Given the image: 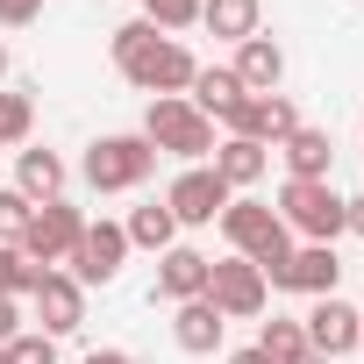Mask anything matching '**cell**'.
<instances>
[{"label": "cell", "instance_id": "1", "mask_svg": "<svg viewBox=\"0 0 364 364\" xmlns=\"http://www.w3.org/2000/svg\"><path fill=\"white\" fill-rule=\"evenodd\" d=\"M107 50H114V72L136 86V93H150V100H164V93H186L193 86V72H200V58L178 43V36H157L143 15L136 22H122L114 36H107Z\"/></svg>", "mask_w": 364, "mask_h": 364}, {"label": "cell", "instance_id": "2", "mask_svg": "<svg viewBox=\"0 0 364 364\" xmlns=\"http://www.w3.org/2000/svg\"><path fill=\"white\" fill-rule=\"evenodd\" d=\"M157 157H186V164H208L215 157V122L186 100V93H164L143 107V129H136Z\"/></svg>", "mask_w": 364, "mask_h": 364}, {"label": "cell", "instance_id": "3", "mask_svg": "<svg viewBox=\"0 0 364 364\" xmlns=\"http://www.w3.org/2000/svg\"><path fill=\"white\" fill-rule=\"evenodd\" d=\"M222 236H229V257H250L264 279L293 257V236H286V222L272 215V200H250V193H236L229 208H222Z\"/></svg>", "mask_w": 364, "mask_h": 364}, {"label": "cell", "instance_id": "4", "mask_svg": "<svg viewBox=\"0 0 364 364\" xmlns=\"http://www.w3.org/2000/svg\"><path fill=\"white\" fill-rule=\"evenodd\" d=\"M272 215H279L286 236H300V243H336V236H343V193L328 186V178H286Z\"/></svg>", "mask_w": 364, "mask_h": 364}, {"label": "cell", "instance_id": "5", "mask_svg": "<svg viewBox=\"0 0 364 364\" xmlns=\"http://www.w3.org/2000/svg\"><path fill=\"white\" fill-rule=\"evenodd\" d=\"M150 171H157V150H150L143 136H100V143H86V157H79V178H86L93 193H136Z\"/></svg>", "mask_w": 364, "mask_h": 364}, {"label": "cell", "instance_id": "6", "mask_svg": "<svg viewBox=\"0 0 364 364\" xmlns=\"http://www.w3.org/2000/svg\"><path fill=\"white\" fill-rule=\"evenodd\" d=\"M79 236H86V215L72 208V200H43L36 215H29V229H22V257L29 264H43V272H58L72 250H79Z\"/></svg>", "mask_w": 364, "mask_h": 364}, {"label": "cell", "instance_id": "7", "mask_svg": "<svg viewBox=\"0 0 364 364\" xmlns=\"http://www.w3.org/2000/svg\"><path fill=\"white\" fill-rule=\"evenodd\" d=\"M229 200H236V193L215 178V164H186V171L171 178V193H164V208H171V222H178V229H215Z\"/></svg>", "mask_w": 364, "mask_h": 364}, {"label": "cell", "instance_id": "8", "mask_svg": "<svg viewBox=\"0 0 364 364\" xmlns=\"http://www.w3.org/2000/svg\"><path fill=\"white\" fill-rule=\"evenodd\" d=\"M208 300L222 307V321H257L272 286H264V272L250 257H222V264H208Z\"/></svg>", "mask_w": 364, "mask_h": 364}, {"label": "cell", "instance_id": "9", "mask_svg": "<svg viewBox=\"0 0 364 364\" xmlns=\"http://www.w3.org/2000/svg\"><path fill=\"white\" fill-rule=\"evenodd\" d=\"M122 264H129V236H122V222H86L79 250L65 257V272H72L79 286H114Z\"/></svg>", "mask_w": 364, "mask_h": 364}, {"label": "cell", "instance_id": "10", "mask_svg": "<svg viewBox=\"0 0 364 364\" xmlns=\"http://www.w3.org/2000/svg\"><path fill=\"white\" fill-rule=\"evenodd\" d=\"M272 293H307V300H328L336 286H343V257H336V243H300L272 279H264Z\"/></svg>", "mask_w": 364, "mask_h": 364}, {"label": "cell", "instance_id": "11", "mask_svg": "<svg viewBox=\"0 0 364 364\" xmlns=\"http://www.w3.org/2000/svg\"><path fill=\"white\" fill-rule=\"evenodd\" d=\"M300 328H307V350L336 364V357H350V350H357V336H364V307H350V300H336V293H328V300H314V307L300 314Z\"/></svg>", "mask_w": 364, "mask_h": 364}, {"label": "cell", "instance_id": "12", "mask_svg": "<svg viewBox=\"0 0 364 364\" xmlns=\"http://www.w3.org/2000/svg\"><path fill=\"white\" fill-rule=\"evenodd\" d=\"M293 129H300V107H293L286 93H250V100L236 107V122H229V136H250V143H264V150H279Z\"/></svg>", "mask_w": 364, "mask_h": 364}, {"label": "cell", "instance_id": "13", "mask_svg": "<svg viewBox=\"0 0 364 364\" xmlns=\"http://www.w3.org/2000/svg\"><path fill=\"white\" fill-rule=\"evenodd\" d=\"M36 300V328L58 343V336H72L79 321H86V286L72 279V272H43V286L29 293Z\"/></svg>", "mask_w": 364, "mask_h": 364}, {"label": "cell", "instance_id": "14", "mask_svg": "<svg viewBox=\"0 0 364 364\" xmlns=\"http://www.w3.org/2000/svg\"><path fill=\"white\" fill-rule=\"evenodd\" d=\"M65 178H72V164H65L58 150H36V143H22V150H15V193H22L29 208L65 200Z\"/></svg>", "mask_w": 364, "mask_h": 364}, {"label": "cell", "instance_id": "15", "mask_svg": "<svg viewBox=\"0 0 364 364\" xmlns=\"http://www.w3.org/2000/svg\"><path fill=\"white\" fill-rule=\"evenodd\" d=\"M222 336H229V321H222V307H215L208 293L171 307V343L186 350V357H215V350H222Z\"/></svg>", "mask_w": 364, "mask_h": 364}, {"label": "cell", "instance_id": "16", "mask_svg": "<svg viewBox=\"0 0 364 364\" xmlns=\"http://www.w3.org/2000/svg\"><path fill=\"white\" fill-rule=\"evenodd\" d=\"M208 164H215V178H222L229 193H250L257 178L272 171V150H264V143H250V136H222Z\"/></svg>", "mask_w": 364, "mask_h": 364}, {"label": "cell", "instance_id": "17", "mask_svg": "<svg viewBox=\"0 0 364 364\" xmlns=\"http://www.w3.org/2000/svg\"><path fill=\"white\" fill-rule=\"evenodd\" d=\"M229 72H236V86H243V93H279V79H286V50L257 29V36H243V43H236V65H229Z\"/></svg>", "mask_w": 364, "mask_h": 364}, {"label": "cell", "instance_id": "18", "mask_svg": "<svg viewBox=\"0 0 364 364\" xmlns=\"http://www.w3.org/2000/svg\"><path fill=\"white\" fill-rule=\"evenodd\" d=\"M208 264H215V257H200L193 243H171V250L157 257V293H164L171 307H178V300H200V293H208Z\"/></svg>", "mask_w": 364, "mask_h": 364}, {"label": "cell", "instance_id": "19", "mask_svg": "<svg viewBox=\"0 0 364 364\" xmlns=\"http://www.w3.org/2000/svg\"><path fill=\"white\" fill-rule=\"evenodd\" d=\"M186 100H193L208 122H222V129H229V122H236V107H243L250 93L236 86V72H229V65H200V72H193V86H186Z\"/></svg>", "mask_w": 364, "mask_h": 364}, {"label": "cell", "instance_id": "20", "mask_svg": "<svg viewBox=\"0 0 364 364\" xmlns=\"http://www.w3.org/2000/svg\"><path fill=\"white\" fill-rule=\"evenodd\" d=\"M279 157H286V178H328V171H336V143H328V129H307V122L279 143Z\"/></svg>", "mask_w": 364, "mask_h": 364}, {"label": "cell", "instance_id": "21", "mask_svg": "<svg viewBox=\"0 0 364 364\" xmlns=\"http://www.w3.org/2000/svg\"><path fill=\"white\" fill-rule=\"evenodd\" d=\"M200 29H208V36L243 43V36H257V29H264V0H200Z\"/></svg>", "mask_w": 364, "mask_h": 364}, {"label": "cell", "instance_id": "22", "mask_svg": "<svg viewBox=\"0 0 364 364\" xmlns=\"http://www.w3.org/2000/svg\"><path fill=\"white\" fill-rule=\"evenodd\" d=\"M122 236H129V250H157V257H164V250L178 243V222H171L164 200H143V208L122 222Z\"/></svg>", "mask_w": 364, "mask_h": 364}, {"label": "cell", "instance_id": "23", "mask_svg": "<svg viewBox=\"0 0 364 364\" xmlns=\"http://www.w3.org/2000/svg\"><path fill=\"white\" fill-rule=\"evenodd\" d=\"M257 350H264L272 364H300V357H307V328H300L293 314H272V321L257 328Z\"/></svg>", "mask_w": 364, "mask_h": 364}, {"label": "cell", "instance_id": "24", "mask_svg": "<svg viewBox=\"0 0 364 364\" xmlns=\"http://www.w3.org/2000/svg\"><path fill=\"white\" fill-rule=\"evenodd\" d=\"M29 129H36V100L0 86V150H22V143H29Z\"/></svg>", "mask_w": 364, "mask_h": 364}, {"label": "cell", "instance_id": "25", "mask_svg": "<svg viewBox=\"0 0 364 364\" xmlns=\"http://www.w3.org/2000/svg\"><path fill=\"white\" fill-rule=\"evenodd\" d=\"M43 286V264H29L15 243H0V293H8V300H29Z\"/></svg>", "mask_w": 364, "mask_h": 364}, {"label": "cell", "instance_id": "26", "mask_svg": "<svg viewBox=\"0 0 364 364\" xmlns=\"http://www.w3.org/2000/svg\"><path fill=\"white\" fill-rule=\"evenodd\" d=\"M143 22H150L157 36H178V29L200 22V0H143Z\"/></svg>", "mask_w": 364, "mask_h": 364}, {"label": "cell", "instance_id": "27", "mask_svg": "<svg viewBox=\"0 0 364 364\" xmlns=\"http://www.w3.org/2000/svg\"><path fill=\"white\" fill-rule=\"evenodd\" d=\"M8 364H58V343H50L43 328H22V336L8 343Z\"/></svg>", "mask_w": 364, "mask_h": 364}, {"label": "cell", "instance_id": "28", "mask_svg": "<svg viewBox=\"0 0 364 364\" xmlns=\"http://www.w3.org/2000/svg\"><path fill=\"white\" fill-rule=\"evenodd\" d=\"M29 215H36V208H29V200H22L15 186H0V243H22V229H29Z\"/></svg>", "mask_w": 364, "mask_h": 364}, {"label": "cell", "instance_id": "29", "mask_svg": "<svg viewBox=\"0 0 364 364\" xmlns=\"http://www.w3.org/2000/svg\"><path fill=\"white\" fill-rule=\"evenodd\" d=\"M43 15V0H0V29H29Z\"/></svg>", "mask_w": 364, "mask_h": 364}, {"label": "cell", "instance_id": "30", "mask_svg": "<svg viewBox=\"0 0 364 364\" xmlns=\"http://www.w3.org/2000/svg\"><path fill=\"white\" fill-rule=\"evenodd\" d=\"M15 336H22V307H15V300H8V293H0V350H8V343H15Z\"/></svg>", "mask_w": 364, "mask_h": 364}, {"label": "cell", "instance_id": "31", "mask_svg": "<svg viewBox=\"0 0 364 364\" xmlns=\"http://www.w3.org/2000/svg\"><path fill=\"white\" fill-rule=\"evenodd\" d=\"M343 236H364V193H357V200H343Z\"/></svg>", "mask_w": 364, "mask_h": 364}, {"label": "cell", "instance_id": "32", "mask_svg": "<svg viewBox=\"0 0 364 364\" xmlns=\"http://www.w3.org/2000/svg\"><path fill=\"white\" fill-rule=\"evenodd\" d=\"M79 364H136V357H129V350H86Z\"/></svg>", "mask_w": 364, "mask_h": 364}, {"label": "cell", "instance_id": "33", "mask_svg": "<svg viewBox=\"0 0 364 364\" xmlns=\"http://www.w3.org/2000/svg\"><path fill=\"white\" fill-rule=\"evenodd\" d=\"M229 364H272V357H264V350H257V343H250V350H236V357H229Z\"/></svg>", "mask_w": 364, "mask_h": 364}, {"label": "cell", "instance_id": "34", "mask_svg": "<svg viewBox=\"0 0 364 364\" xmlns=\"http://www.w3.org/2000/svg\"><path fill=\"white\" fill-rule=\"evenodd\" d=\"M0 79H8V43H0Z\"/></svg>", "mask_w": 364, "mask_h": 364}, {"label": "cell", "instance_id": "35", "mask_svg": "<svg viewBox=\"0 0 364 364\" xmlns=\"http://www.w3.org/2000/svg\"><path fill=\"white\" fill-rule=\"evenodd\" d=\"M300 364H328V357H314V350H307V357H300Z\"/></svg>", "mask_w": 364, "mask_h": 364}, {"label": "cell", "instance_id": "36", "mask_svg": "<svg viewBox=\"0 0 364 364\" xmlns=\"http://www.w3.org/2000/svg\"><path fill=\"white\" fill-rule=\"evenodd\" d=\"M0 364H8V350H0Z\"/></svg>", "mask_w": 364, "mask_h": 364}, {"label": "cell", "instance_id": "37", "mask_svg": "<svg viewBox=\"0 0 364 364\" xmlns=\"http://www.w3.org/2000/svg\"><path fill=\"white\" fill-rule=\"evenodd\" d=\"M357 350H364V336H357Z\"/></svg>", "mask_w": 364, "mask_h": 364}]
</instances>
